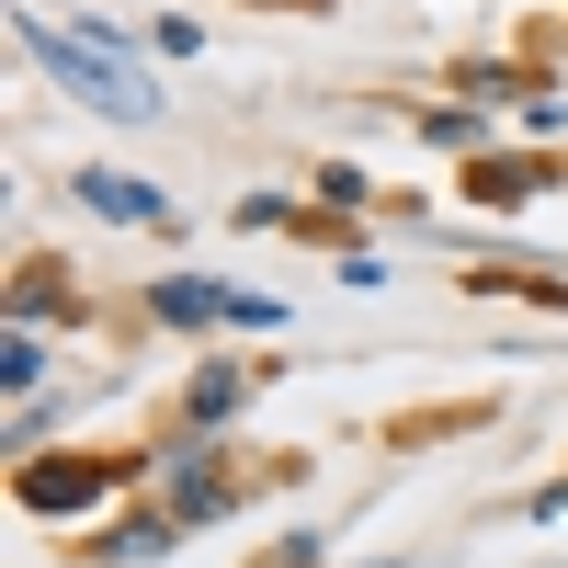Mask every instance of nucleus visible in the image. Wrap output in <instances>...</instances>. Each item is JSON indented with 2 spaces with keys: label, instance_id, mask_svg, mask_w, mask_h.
Wrapping results in <instances>:
<instances>
[{
  "label": "nucleus",
  "instance_id": "nucleus-1",
  "mask_svg": "<svg viewBox=\"0 0 568 568\" xmlns=\"http://www.w3.org/2000/svg\"><path fill=\"white\" fill-rule=\"evenodd\" d=\"M12 34L34 45L45 69H58V91H69V103L114 114V125H160V114H171V91H160L149 69H136V58H125V45H114L103 23H80V34H69V23H34V12H23Z\"/></svg>",
  "mask_w": 568,
  "mask_h": 568
},
{
  "label": "nucleus",
  "instance_id": "nucleus-2",
  "mask_svg": "<svg viewBox=\"0 0 568 568\" xmlns=\"http://www.w3.org/2000/svg\"><path fill=\"white\" fill-rule=\"evenodd\" d=\"M103 489H114V466H103V455H34L23 478H12L23 511H80V500H103Z\"/></svg>",
  "mask_w": 568,
  "mask_h": 568
},
{
  "label": "nucleus",
  "instance_id": "nucleus-3",
  "mask_svg": "<svg viewBox=\"0 0 568 568\" xmlns=\"http://www.w3.org/2000/svg\"><path fill=\"white\" fill-rule=\"evenodd\" d=\"M80 205H103L125 227H160L171 216V194H149V182H125V171H80Z\"/></svg>",
  "mask_w": 568,
  "mask_h": 568
},
{
  "label": "nucleus",
  "instance_id": "nucleus-4",
  "mask_svg": "<svg viewBox=\"0 0 568 568\" xmlns=\"http://www.w3.org/2000/svg\"><path fill=\"white\" fill-rule=\"evenodd\" d=\"M34 375H45V329H0V387H12V398H34Z\"/></svg>",
  "mask_w": 568,
  "mask_h": 568
},
{
  "label": "nucleus",
  "instance_id": "nucleus-5",
  "mask_svg": "<svg viewBox=\"0 0 568 568\" xmlns=\"http://www.w3.org/2000/svg\"><path fill=\"white\" fill-rule=\"evenodd\" d=\"M240 296H216V284H160V318H227Z\"/></svg>",
  "mask_w": 568,
  "mask_h": 568
},
{
  "label": "nucleus",
  "instance_id": "nucleus-6",
  "mask_svg": "<svg viewBox=\"0 0 568 568\" xmlns=\"http://www.w3.org/2000/svg\"><path fill=\"white\" fill-rule=\"evenodd\" d=\"M227 409H240V364H216L205 387H194V420H227Z\"/></svg>",
  "mask_w": 568,
  "mask_h": 568
}]
</instances>
